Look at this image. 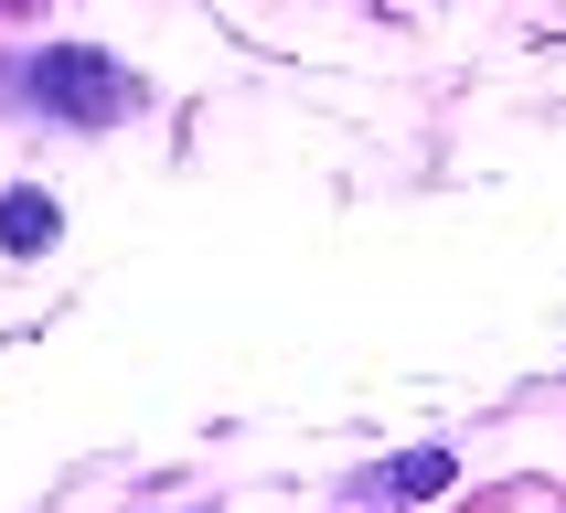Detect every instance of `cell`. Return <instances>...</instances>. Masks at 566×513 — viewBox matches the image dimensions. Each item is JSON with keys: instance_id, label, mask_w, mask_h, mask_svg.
<instances>
[{"instance_id": "cell-4", "label": "cell", "mask_w": 566, "mask_h": 513, "mask_svg": "<svg viewBox=\"0 0 566 513\" xmlns=\"http://www.w3.org/2000/svg\"><path fill=\"white\" fill-rule=\"evenodd\" d=\"M0 11H22V0H0Z\"/></svg>"}, {"instance_id": "cell-1", "label": "cell", "mask_w": 566, "mask_h": 513, "mask_svg": "<svg viewBox=\"0 0 566 513\" xmlns=\"http://www.w3.org/2000/svg\"><path fill=\"white\" fill-rule=\"evenodd\" d=\"M22 86H32V107H54V118H75V128H107V118H128L139 107V75H118L107 54H32L22 64Z\"/></svg>"}, {"instance_id": "cell-3", "label": "cell", "mask_w": 566, "mask_h": 513, "mask_svg": "<svg viewBox=\"0 0 566 513\" xmlns=\"http://www.w3.org/2000/svg\"><path fill=\"white\" fill-rule=\"evenodd\" d=\"M449 481H460V449H407L375 492H385V503H428V492H449Z\"/></svg>"}, {"instance_id": "cell-2", "label": "cell", "mask_w": 566, "mask_h": 513, "mask_svg": "<svg viewBox=\"0 0 566 513\" xmlns=\"http://www.w3.org/2000/svg\"><path fill=\"white\" fill-rule=\"evenodd\" d=\"M54 235H64V214L43 203V192H0V247L11 256H43Z\"/></svg>"}]
</instances>
